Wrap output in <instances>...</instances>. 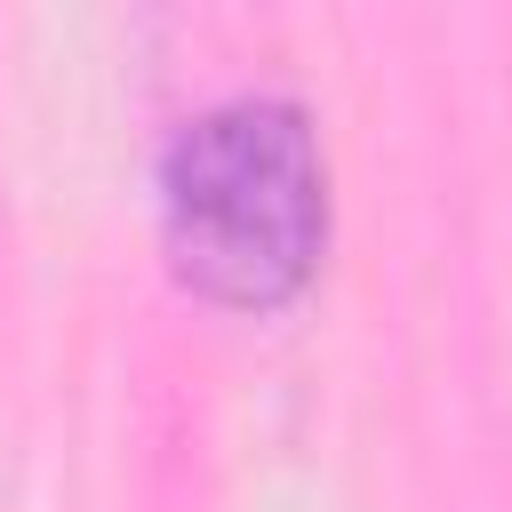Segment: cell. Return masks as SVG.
<instances>
[{
	"label": "cell",
	"instance_id": "obj_1",
	"mask_svg": "<svg viewBox=\"0 0 512 512\" xmlns=\"http://www.w3.org/2000/svg\"><path fill=\"white\" fill-rule=\"evenodd\" d=\"M160 240L192 296L280 312L328 248V160L296 96H224L160 152Z\"/></svg>",
	"mask_w": 512,
	"mask_h": 512
}]
</instances>
